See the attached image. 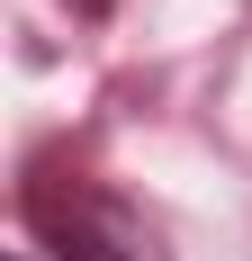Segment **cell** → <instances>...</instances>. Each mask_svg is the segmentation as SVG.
<instances>
[{"instance_id": "1", "label": "cell", "mask_w": 252, "mask_h": 261, "mask_svg": "<svg viewBox=\"0 0 252 261\" xmlns=\"http://www.w3.org/2000/svg\"><path fill=\"white\" fill-rule=\"evenodd\" d=\"M27 225L54 261H162V234L90 180H27Z\"/></svg>"}, {"instance_id": "2", "label": "cell", "mask_w": 252, "mask_h": 261, "mask_svg": "<svg viewBox=\"0 0 252 261\" xmlns=\"http://www.w3.org/2000/svg\"><path fill=\"white\" fill-rule=\"evenodd\" d=\"M72 9H90V18H108V9H117V0H72Z\"/></svg>"}]
</instances>
